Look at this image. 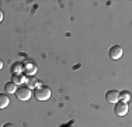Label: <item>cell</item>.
Listing matches in <instances>:
<instances>
[{
	"instance_id": "4fadbf2b",
	"label": "cell",
	"mask_w": 132,
	"mask_h": 127,
	"mask_svg": "<svg viewBox=\"0 0 132 127\" xmlns=\"http://www.w3.org/2000/svg\"><path fill=\"white\" fill-rule=\"evenodd\" d=\"M3 127H14V124H11V123H6Z\"/></svg>"
},
{
	"instance_id": "ba28073f",
	"label": "cell",
	"mask_w": 132,
	"mask_h": 127,
	"mask_svg": "<svg viewBox=\"0 0 132 127\" xmlns=\"http://www.w3.org/2000/svg\"><path fill=\"white\" fill-rule=\"evenodd\" d=\"M38 83H39V82L35 79V76H27V78H26V86L28 89L37 88V86H38Z\"/></svg>"
},
{
	"instance_id": "5b68a950",
	"label": "cell",
	"mask_w": 132,
	"mask_h": 127,
	"mask_svg": "<svg viewBox=\"0 0 132 127\" xmlns=\"http://www.w3.org/2000/svg\"><path fill=\"white\" fill-rule=\"evenodd\" d=\"M122 54H124V51H122V48L119 45H112L111 48H110V58L111 59H119L122 57Z\"/></svg>"
},
{
	"instance_id": "52a82bcc",
	"label": "cell",
	"mask_w": 132,
	"mask_h": 127,
	"mask_svg": "<svg viewBox=\"0 0 132 127\" xmlns=\"http://www.w3.org/2000/svg\"><path fill=\"white\" fill-rule=\"evenodd\" d=\"M11 82H13L14 85L26 83V75H24V74H13V75H11Z\"/></svg>"
},
{
	"instance_id": "2e32d148",
	"label": "cell",
	"mask_w": 132,
	"mask_h": 127,
	"mask_svg": "<svg viewBox=\"0 0 132 127\" xmlns=\"http://www.w3.org/2000/svg\"><path fill=\"white\" fill-rule=\"evenodd\" d=\"M61 127H70V126H69V124H62Z\"/></svg>"
},
{
	"instance_id": "6da1fadb",
	"label": "cell",
	"mask_w": 132,
	"mask_h": 127,
	"mask_svg": "<svg viewBox=\"0 0 132 127\" xmlns=\"http://www.w3.org/2000/svg\"><path fill=\"white\" fill-rule=\"evenodd\" d=\"M34 97L41 102L48 100L51 97V89L48 86H37L35 90H34Z\"/></svg>"
},
{
	"instance_id": "30bf717a",
	"label": "cell",
	"mask_w": 132,
	"mask_h": 127,
	"mask_svg": "<svg viewBox=\"0 0 132 127\" xmlns=\"http://www.w3.org/2000/svg\"><path fill=\"white\" fill-rule=\"evenodd\" d=\"M10 104V99H9L7 95L4 93H0V109H4Z\"/></svg>"
},
{
	"instance_id": "3957f363",
	"label": "cell",
	"mask_w": 132,
	"mask_h": 127,
	"mask_svg": "<svg viewBox=\"0 0 132 127\" xmlns=\"http://www.w3.org/2000/svg\"><path fill=\"white\" fill-rule=\"evenodd\" d=\"M37 72V65L34 62H31L30 59L23 62V74H26L28 76H34Z\"/></svg>"
},
{
	"instance_id": "5bb4252c",
	"label": "cell",
	"mask_w": 132,
	"mask_h": 127,
	"mask_svg": "<svg viewBox=\"0 0 132 127\" xmlns=\"http://www.w3.org/2000/svg\"><path fill=\"white\" fill-rule=\"evenodd\" d=\"M2 20H3V11L0 10V21H2Z\"/></svg>"
},
{
	"instance_id": "8992f818",
	"label": "cell",
	"mask_w": 132,
	"mask_h": 127,
	"mask_svg": "<svg viewBox=\"0 0 132 127\" xmlns=\"http://www.w3.org/2000/svg\"><path fill=\"white\" fill-rule=\"evenodd\" d=\"M119 92H117V90H108L105 93V99H107V102L108 103H112V104H115L117 102H119Z\"/></svg>"
},
{
	"instance_id": "7c38bea8",
	"label": "cell",
	"mask_w": 132,
	"mask_h": 127,
	"mask_svg": "<svg viewBox=\"0 0 132 127\" xmlns=\"http://www.w3.org/2000/svg\"><path fill=\"white\" fill-rule=\"evenodd\" d=\"M119 99H121V102H125V103H128V100L131 99V95L128 90H124V92H119Z\"/></svg>"
},
{
	"instance_id": "9a60e30c",
	"label": "cell",
	"mask_w": 132,
	"mask_h": 127,
	"mask_svg": "<svg viewBox=\"0 0 132 127\" xmlns=\"http://www.w3.org/2000/svg\"><path fill=\"white\" fill-rule=\"evenodd\" d=\"M2 68H3V61L0 59V69H2Z\"/></svg>"
},
{
	"instance_id": "8fae6325",
	"label": "cell",
	"mask_w": 132,
	"mask_h": 127,
	"mask_svg": "<svg viewBox=\"0 0 132 127\" xmlns=\"http://www.w3.org/2000/svg\"><path fill=\"white\" fill-rule=\"evenodd\" d=\"M4 90L6 93H15V90H17V85H14L13 82H7V83L4 85Z\"/></svg>"
},
{
	"instance_id": "277c9868",
	"label": "cell",
	"mask_w": 132,
	"mask_h": 127,
	"mask_svg": "<svg viewBox=\"0 0 132 127\" xmlns=\"http://www.w3.org/2000/svg\"><path fill=\"white\" fill-rule=\"evenodd\" d=\"M128 109H129V107H128V103H125V102H117V103H115V107H114V112L117 116L122 117L128 113Z\"/></svg>"
},
{
	"instance_id": "7a4b0ae2",
	"label": "cell",
	"mask_w": 132,
	"mask_h": 127,
	"mask_svg": "<svg viewBox=\"0 0 132 127\" xmlns=\"http://www.w3.org/2000/svg\"><path fill=\"white\" fill-rule=\"evenodd\" d=\"M14 95H15V97H17L18 100L26 102L32 96V92H31V89H28L27 86H20V88H17V90H15Z\"/></svg>"
},
{
	"instance_id": "9c48e42d",
	"label": "cell",
	"mask_w": 132,
	"mask_h": 127,
	"mask_svg": "<svg viewBox=\"0 0 132 127\" xmlns=\"http://www.w3.org/2000/svg\"><path fill=\"white\" fill-rule=\"evenodd\" d=\"M11 74H23V64L21 62H14L13 65L10 66Z\"/></svg>"
}]
</instances>
